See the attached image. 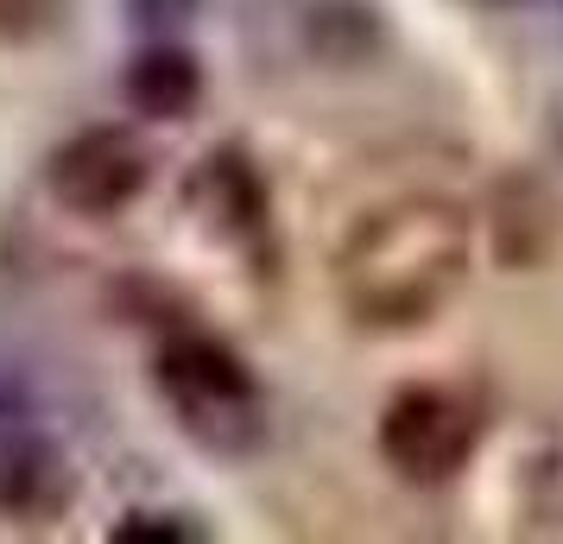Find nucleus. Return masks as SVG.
<instances>
[{
	"instance_id": "6e6552de",
	"label": "nucleus",
	"mask_w": 563,
	"mask_h": 544,
	"mask_svg": "<svg viewBox=\"0 0 563 544\" xmlns=\"http://www.w3.org/2000/svg\"><path fill=\"white\" fill-rule=\"evenodd\" d=\"M108 539H121V544H190V539H203V532L184 525L178 513H128Z\"/></svg>"
},
{
	"instance_id": "f03ea898",
	"label": "nucleus",
	"mask_w": 563,
	"mask_h": 544,
	"mask_svg": "<svg viewBox=\"0 0 563 544\" xmlns=\"http://www.w3.org/2000/svg\"><path fill=\"white\" fill-rule=\"evenodd\" d=\"M158 392L203 449L247 456L266 437V399L254 367L216 336H172L158 348Z\"/></svg>"
},
{
	"instance_id": "f257e3e1",
	"label": "nucleus",
	"mask_w": 563,
	"mask_h": 544,
	"mask_svg": "<svg viewBox=\"0 0 563 544\" xmlns=\"http://www.w3.org/2000/svg\"><path fill=\"white\" fill-rule=\"evenodd\" d=\"M468 266V222L450 203H399L361 222L342 254V298L367 323H418Z\"/></svg>"
},
{
	"instance_id": "20e7f679",
	"label": "nucleus",
	"mask_w": 563,
	"mask_h": 544,
	"mask_svg": "<svg viewBox=\"0 0 563 544\" xmlns=\"http://www.w3.org/2000/svg\"><path fill=\"white\" fill-rule=\"evenodd\" d=\"M146 190V146L128 127H89L52 158V197L77 215H114Z\"/></svg>"
},
{
	"instance_id": "7ed1b4c3",
	"label": "nucleus",
	"mask_w": 563,
	"mask_h": 544,
	"mask_svg": "<svg viewBox=\"0 0 563 544\" xmlns=\"http://www.w3.org/2000/svg\"><path fill=\"white\" fill-rule=\"evenodd\" d=\"M482 443V412L450 387H406L380 418V456L411 481H450Z\"/></svg>"
},
{
	"instance_id": "0eeeda50",
	"label": "nucleus",
	"mask_w": 563,
	"mask_h": 544,
	"mask_svg": "<svg viewBox=\"0 0 563 544\" xmlns=\"http://www.w3.org/2000/svg\"><path fill=\"white\" fill-rule=\"evenodd\" d=\"M190 190H197V203L209 209V222L222 234H254L260 215H266V190H260L254 165L241 153H209Z\"/></svg>"
},
{
	"instance_id": "39448f33",
	"label": "nucleus",
	"mask_w": 563,
	"mask_h": 544,
	"mask_svg": "<svg viewBox=\"0 0 563 544\" xmlns=\"http://www.w3.org/2000/svg\"><path fill=\"white\" fill-rule=\"evenodd\" d=\"M64 449L52 443L45 418L20 387L0 380V513L38 519L64 500Z\"/></svg>"
},
{
	"instance_id": "423d86ee",
	"label": "nucleus",
	"mask_w": 563,
	"mask_h": 544,
	"mask_svg": "<svg viewBox=\"0 0 563 544\" xmlns=\"http://www.w3.org/2000/svg\"><path fill=\"white\" fill-rule=\"evenodd\" d=\"M121 89H128V102L140 108V114H153V121H184V114L197 108V96H203V70H197V57L184 52V45L153 38V45L128 64Z\"/></svg>"
},
{
	"instance_id": "1a4fd4ad",
	"label": "nucleus",
	"mask_w": 563,
	"mask_h": 544,
	"mask_svg": "<svg viewBox=\"0 0 563 544\" xmlns=\"http://www.w3.org/2000/svg\"><path fill=\"white\" fill-rule=\"evenodd\" d=\"M190 13H197V0H128V20H133L140 32H153V38L178 32Z\"/></svg>"
}]
</instances>
